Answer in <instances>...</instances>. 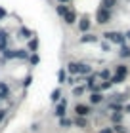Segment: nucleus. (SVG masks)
Listing matches in <instances>:
<instances>
[{"label":"nucleus","mask_w":130,"mask_h":133,"mask_svg":"<svg viewBox=\"0 0 130 133\" xmlns=\"http://www.w3.org/2000/svg\"><path fill=\"white\" fill-rule=\"evenodd\" d=\"M4 55H6V59H25V57H27V51H25V50H15V51L6 50Z\"/></svg>","instance_id":"1"},{"label":"nucleus","mask_w":130,"mask_h":133,"mask_svg":"<svg viewBox=\"0 0 130 133\" xmlns=\"http://www.w3.org/2000/svg\"><path fill=\"white\" fill-rule=\"evenodd\" d=\"M103 36L109 42H115V44H122L125 42V34H121V32H105Z\"/></svg>","instance_id":"2"},{"label":"nucleus","mask_w":130,"mask_h":133,"mask_svg":"<svg viewBox=\"0 0 130 133\" xmlns=\"http://www.w3.org/2000/svg\"><path fill=\"white\" fill-rule=\"evenodd\" d=\"M109 17H111V14H109V10H105V8H101L100 11H98V21H100V23H107V21H109Z\"/></svg>","instance_id":"3"},{"label":"nucleus","mask_w":130,"mask_h":133,"mask_svg":"<svg viewBox=\"0 0 130 133\" xmlns=\"http://www.w3.org/2000/svg\"><path fill=\"white\" fill-rule=\"evenodd\" d=\"M75 112L82 118V116H86V114L90 112V107H86V105H77V107H75Z\"/></svg>","instance_id":"4"},{"label":"nucleus","mask_w":130,"mask_h":133,"mask_svg":"<svg viewBox=\"0 0 130 133\" xmlns=\"http://www.w3.org/2000/svg\"><path fill=\"white\" fill-rule=\"evenodd\" d=\"M96 40H98L96 34H86V32H84L82 38H80V42H82V44H90V42H96Z\"/></svg>","instance_id":"5"},{"label":"nucleus","mask_w":130,"mask_h":133,"mask_svg":"<svg viewBox=\"0 0 130 133\" xmlns=\"http://www.w3.org/2000/svg\"><path fill=\"white\" fill-rule=\"evenodd\" d=\"M103 101V95L101 93H92V97H90V103H92V105H98V103H101Z\"/></svg>","instance_id":"6"},{"label":"nucleus","mask_w":130,"mask_h":133,"mask_svg":"<svg viewBox=\"0 0 130 133\" xmlns=\"http://www.w3.org/2000/svg\"><path fill=\"white\" fill-rule=\"evenodd\" d=\"M63 17H65V21H67V23H69V25H71V23H75V19H77V15H75V11H69V10H67V14H65Z\"/></svg>","instance_id":"7"},{"label":"nucleus","mask_w":130,"mask_h":133,"mask_svg":"<svg viewBox=\"0 0 130 133\" xmlns=\"http://www.w3.org/2000/svg\"><path fill=\"white\" fill-rule=\"evenodd\" d=\"M80 31H82V32H86V31H88V29H90V21H88V17H84V19L82 21H80Z\"/></svg>","instance_id":"8"},{"label":"nucleus","mask_w":130,"mask_h":133,"mask_svg":"<svg viewBox=\"0 0 130 133\" xmlns=\"http://www.w3.org/2000/svg\"><path fill=\"white\" fill-rule=\"evenodd\" d=\"M115 76H121V78H126V66H125V65H121V66H117V72H115Z\"/></svg>","instance_id":"9"},{"label":"nucleus","mask_w":130,"mask_h":133,"mask_svg":"<svg viewBox=\"0 0 130 133\" xmlns=\"http://www.w3.org/2000/svg\"><path fill=\"white\" fill-rule=\"evenodd\" d=\"M55 114H58L59 118L65 116V103H59V105H58V108H55Z\"/></svg>","instance_id":"10"},{"label":"nucleus","mask_w":130,"mask_h":133,"mask_svg":"<svg viewBox=\"0 0 130 133\" xmlns=\"http://www.w3.org/2000/svg\"><path fill=\"white\" fill-rule=\"evenodd\" d=\"M67 70H69L71 74H78V63H69L67 65Z\"/></svg>","instance_id":"11"},{"label":"nucleus","mask_w":130,"mask_h":133,"mask_svg":"<svg viewBox=\"0 0 130 133\" xmlns=\"http://www.w3.org/2000/svg\"><path fill=\"white\" fill-rule=\"evenodd\" d=\"M78 74H90V66L78 63Z\"/></svg>","instance_id":"12"},{"label":"nucleus","mask_w":130,"mask_h":133,"mask_svg":"<svg viewBox=\"0 0 130 133\" xmlns=\"http://www.w3.org/2000/svg\"><path fill=\"white\" fill-rule=\"evenodd\" d=\"M115 4H117V0H103V4H101V6H103L105 10H111Z\"/></svg>","instance_id":"13"},{"label":"nucleus","mask_w":130,"mask_h":133,"mask_svg":"<svg viewBox=\"0 0 130 133\" xmlns=\"http://www.w3.org/2000/svg\"><path fill=\"white\" fill-rule=\"evenodd\" d=\"M59 97H61V91H59V89H54V91H52V101L54 103L59 101Z\"/></svg>","instance_id":"14"},{"label":"nucleus","mask_w":130,"mask_h":133,"mask_svg":"<svg viewBox=\"0 0 130 133\" xmlns=\"http://www.w3.org/2000/svg\"><path fill=\"white\" fill-rule=\"evenodd\" d=\"M0 95H2V97L8 95V88H6V84H2V82H0Z\"/></svg>","instance_id":"15"},{"label":"nucleus","mask_w":130,"mask_h":133,"mask_svg":"<svg viewBox=\"0 0 130 133\" xmlns=\"http://www.w3.org/2000/svg\"><path fill=\"white\" fill-rule=\"evenodd\" d=\"M121 55H122V57H130V48H126V46H125V48L121 50Z\"/></svg>","instance_id":"16"},{"label":"nucleus","mask_w":130,"mask_h":133,"mask_svg":"<svg viewBox=\"0 0 130 133\" xmlns=\"http://www.w3.org/2000/svg\"><path fill=\"white\" fill-rule=\"evenodd\" d=\"M58 14L59 15H65L67 14V6H58Z\"/></svg>","instance_id":"17"},{"label":"nucleus","mask_w":130,"mask_h":133,"mask_svg":"<svg viewBox=\"0 0 130 133\" xmlns=\"http://www.w3.org/2000/svg\"><path fill=\"white\" fill-rule=\"evenodd\" d=\"M36 46H38V42H36V40H31V42H29V50H33V51H35V50H36Z\"/></svg>","instance_id":"18"},{"label":"nucleus","mask_w":130,"mask_h":133,"mask_svg":"<svg viewBox=\"0 0 130 133\" xmlns=\"http://www.w3.org/2000/svg\"><path fill=\"white\" fill-rule=\"evenodd\" d=\"M31 36V31H27V29H21V38H29Z\"/></svg>","instance_id":"19"},{"label":"nucleus","mask_w":130,"mask_h":133,"mask_svg":"<svg viewBox=\"0 0 130 133\" xmlns=\"http://www.w3.org/2000/svg\"><path fill=\"white\" fill-rule=\"evenodd\" d=\"M111 118H113V122H115V124H119L122 116H121V114H113V116H111Z\"/></svg>","instance_id":"20"},{"label":"nucleus","mask_w":130,"mask_h":133,"mask_svg":"<svg viewBox=\"0 0 130 133\" xmlns=\"http://www.w3.org/2000/svg\"><path fill=\"white\" fill-rule=\"evenodd\" d=\"M71 124H73V122H71V120H65V118H63V120H61V125H63V128H67V125H71Z\"/></svg>","instance_id":"21"},{"label":"nucleus","mask_w":130,"mask_h":133,"mask_svg":"<svg viewBox=\"0 0 130 133\" xmlns=\"http://www.w3.org/2000/svg\"><path fill=\"white\" fill-rule=\"evenodd\" d=\"M115 131H119V133H126V129L122 128V125H115Z\"/></svg>","instance_id":"22"},{"label":"nucleus","mask_w":130,"mask_h":133,"mask_svg":"<svg viewBox=\"0 0 130 133\" xmlns=\"http://www.w3.org/2000/svg\"><path fill=\"white\" fill-rule=\"evenodd\" d=\"M59 82H65V70H59Z\"/></svg>","instance_id":"23"},{"label":"nucleus","mask_w":130,"mask_h":133,"mask_svg":"<svg viewBox=\"0 0 130 133\" xmlns=\"http://www.w3.org/2000/svg\"><path fill=\"white\" fill-rule=\"evenodd\" d=\"M84 89H86V88H75V95H80Z\"/></svg>","instance_id":"24"},{"label":"nucleus","mask_w":130,"mask_h":133,"mask_svg":"<svg viewBox=\"0 0 130 133\" xmlns=\"http://www.w3.org/2000/svg\"><path fill=\"white\" fill-rule=\"evenodd\" d=\"M31 63H33V65L38 63V55H33V57H31Z\"/></svg>","instance_id":"25"},{"label":"nucleus","mask_w":130,"mask_h":133,"mask_svg":"<svg viewBox=\"0 0 130 133\" xmlns=\"http://www.w3.org/2000/svg\"><path fill=\"white\" fill-rule=\"evenodd\" d=\"M77 124L80 125V128H84V125H86V122H84V120H82V118H78V120H77Z\"/></svg>","instance_id":"26"},{"label":"nucleus","mask_w":130,"mask_h":133,"mask_svg":"<svg viewBox=\"0 0 130 133\" xmlns=\"http://www.w3.org/2000/svg\"><path fill=\"white\" fill-rule=\"evenodd\" d=\"M31 80H33V78H31V76H27V80L23 82V86H29V84H31Z\"/></svg>","instance_id":"27"},{"label":"nucleus","mask_w":130,"mask_h":133,"mask_svg":"<svg viewBox=\"0 0 130 133\" xmlns=\"http://www.w3.org/2000/svg\"><path fill=\"white\" fill-rule=\"evenodd\" d=\"M100 133H113V129H101Z\"/></svg>","instance_id":"28"},{"label":"nucleus","mask_w":130,"mask_h":133,"mask_svg":"<svg viewBox=\"0 0 130 133\" xmlns=\"http://www.w3.org/2000/svg\"><path fill=\"white\" fill-rule=\"evenodd\" d=\"M4 15H6V11H4L2 8H0V19H2V17H4Z\"/></svg>","instance_id":"29"},{"label":"nucleus","mask_w":130,"mask_h":133,"mask_svg":"<svg viewBox=\"0 0 130 133\" xmlns=\"http://www.w3.org/2000/svg\"><path fill=\"white\" fill-rule=\"evenodd\" d=\"M4 114H6V110H0V122H2V118H4Z\"/></svg>","instance_id":"30"},{"label":"nucleus","mask_w":130,"mask_h":133,"mask_svg":"<svg viewBox=\"0 0 130 133\" xmlns=\"http://www.w3.org/2000/svg\"><path fill=\"white\" fill-rule=\"evenodd\" d=\"M125 38H128V40H130V31H128V32H126V36H125Z\"/></svg>","instance_id":"31"},{"label":"nucleus","mask_w":130,"mask_h":133,"mask_svg":"<svg viewBox=\"0 0 130 133\" xmlns=\"http://www.w3.org/2000/svg\"><path fill=\"white\" fill-rule=\"evenodd\" d=\"M126 112H130V105H128V107H126Z\"/></svg>","instance_id":"32"},{"label":"nucleus","mask_w":130,"mask_h":133,"mask_svg":"<svg viewBox=\"0 0 130 133\" xmlns=\"http://www.w3.org/2000/svg\"><path fill=\"white\" fill-rule=\"evenodd\" d=\"M59 2H69V0H59Z\"/></svg>","instance_id":"33"},{"label":"nucleus","mask_w":130,"mask_h":133,"mask_svg":"<svg viewBox=\"0 0 130 133\" xmlns=\"http://www.w3.org/2000/svg\"><path fill=\"white\" fill-rule=\"evenodd\" d=\"M0 99H2V95H0Z\"/></svg>","instance_id":"34"}]
</instances>
